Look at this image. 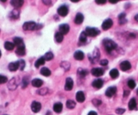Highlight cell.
<instances>
[{
    "label": "cell",
    "mask_w": 138,
    "mask_h": 115,
    "mask_svg": "<svg viewBox=\"0 0 138 115\" xmlns=\"http://www.w3.org/2000/svg\"><path fill=\"white\" fill-rule=\"evenodd\" d=\"M68 12H69V9L68 7L65 5H61L57 9V14L62 17L66 16L68 14Z\"/></svg>",
    "instance_id": "cell-4"
},
{
    "label": "cell",
    "mask_w": 138,
    "mask_h": 115,
    "mask_svg": "<svg viewBox=\"0 0 138 115\" xmlns=\"http://www.w3.org/2000/svg\"><path fill=\"white\" fill-rule=\"evenodd\" d=\"M4 47L6 50H8V51H11V50H13L15 47V45L14 43L10 41H6L5 42L4 44Z\"/></svg>",
    "instance_id": "cell-29"
},
{
    "label": "cell",
    "mask_w": 138,
    "mask_h": 115,
    "mask_svg": "<svg viewBox=\"0 0 138 115\" xmlns=\"http://www.w3.org/2000/svg\"><path fill=\"white\" fill-rule=\"evenodd\" d=\"M19 69V62L16 61V62H10L8 65V69L12 72L16 71L18 69Z\"/></svg>",
    "instance_id": "cell-15"
},
{
    "label": "cell",
    "mask_w": 138,
    "mask_h": 115,
    "mask_svg": "<svg viewBox=\"0 0 138 115\" xmlns=\"http://www.w3.org/2000/svg\"><path fill=\"white\" fill-rule=\"evenodd\" d=\"M125 17H126L125 13H121L119 15L118 18L119 20V23L121 25H124V24L127 22V20L125 19Z\"/></svg>",
    "instance_id": "cell-32"
},
{
    "label": "cell",
    "mask_w": 138,
    "mask_h": 115,
    "mask_svg": "<svg viewBox=\"0 0 138 115\" xmlns=\"http://www.w3.org/2000/svg\"><path fill=\"white\" fill-rule=\"evenodd\" d=\"M55 39L56 42L57 43H61L63 40V35L60 32H57L56 33L55 35Z\"/></svg>",
    "instance_id": "cell-30"
},
{
    "label": "cell",
    "mask_w": 138,
    "mask_h": 115,
    "mask_svg": "<svg viewBox=\"0 0 138 115\" xmlns=\"http://www.w3.org/2000/svg\"><path fill=\"white\" fill-rule=\"evenodd\" d=\"M71 2H79V0H71Z\"/></svg>",
    "instance_id": "cell-51"
},
{
    "label": "cell",
    "mask_w": 138,
    "mask_h": 115,
    "mask_svg": "<svg viewBox=\"0 0 138 115\" xmlns=\"http://www.w3.org/2000/svg\"><path fill=\"white\" fill-rule=\"evenodd\" d=\"M137 94L138 95V89H137Z\"/></svg>",
    "instance_id": "cell-53"
},
{
    "label": "cell",
    "mask_w": 138,
    "mask_h": 115,
    "mask_svg": "<svg viewBox=\"0 0 138 115\" xmlns=\"http://www.w3.org/2000/svg\"><path fill=\"white\" fill-rule=\"evenodd\" d=\"M53 58H54V55H53V53L51 52H47L44 56V60H47V61H50V60H52Z\"/></svg>",
    "instance_id": "cell-35"
},
{
    "label": "cell",
    "mask_w": 138,
    "mask_h": 115,
    "mask_svg": "<svg viewBox=\"0 0 138 115\" xmlns=\"http://www.w3.org/2000/svg\"><path fill=\"white\" fill-rule=\"evenodd\" d=\"M36 27H37V24L35 23V22H26L24 23L22 28L24 31H33L36 30Z\"/></svg>",
    "instance_id": "cell-3"
},
{
    "label": "cell",
    "mask_w": 138,
    "mask_h": 115,
    "mask_svg": "<svg viewBox=\"0 0 138 115\" xmlns=\"http://www.w3.org/2000/svg\"><path fill=\"white\" fill-rule=\"evenodd\" d=\"M43 84V81L40 78H35L32 81V85L35 87H41Z\"/></svg>",
    "instance_id": "cell-23"
},
{
    "label": "cell",
    "mask_w": 138,
    "mask_h": 115,
    "mask_svg": "<svg viewBox=\"0 0 138 115\" xmlns=\"http://www.w3.org/2000/svg\"><path fill=\"white\" fill-rule=\"evenodd\" d=\"M74 58L77 60H82L84 58V52H82L80 50H77L74 53Z\"/></svg>",
    "instance_id": "cell-21"
},
{
    "label": "cell",
    "mask_w": 138,
    "mask_h": 115,
    "mask_svg": "<svg viewBox=\"0 0 138 115\" xmlns=\"http://www.w3.org/2000/svg\"><path fill=\"white\" fill-rule=\"evenodd\" d=\"M19 62V69L20 70H23L24 69L25 66H26V63L24 60H18Z\"/></svg>",
    "instance_id": "cell-39"
},
{
    "label": "cell",
    "mask_w": 138,
    "mask_h": 115,
    "mask_svg": "<svg viewBox=\"0 0 138 115\" xmlns=\"http://www.w3.org/2000/svg\"><path fill=\"white\" fill-rule=\"evenodd\" d=\"M92 103L96 106H100L101 104H102V101L100 100H98V99H94L92 100Z\"/></svg>",
    "instance_id": "cell-42"
},
{
    "label": "cell",
    "mask_w": 138,
    "mask_h": 115,
    "mask_svg": "<svg viewBox=\"0 0 138 115\" xmlns=\"http://www.w3.org/2000/svg\"><path fill=\"white\" fill-rule=\"evenodd\" d=\"M137 106V102H136V100H135L134 98H132L130 100L128 104V107L129 109L130 110H133L136 108Z\"/></svg>",
    "instance_id": "cell-25"
},
{
    "label": "cell",
    "mask_w": 138,
    "mask_h": 115,
    "mask_svg": "<svg viewBox=\"0 0 138 115\" xmlns=\"http://www.w3.org/2000/svg\"><path fill=\"white\" fill-rule=\"evenodd\" d=\"M130 93V92L128 90H125L124 91V93H123V96L124 97H127L129 95Z\"/></svg>",
    "instance_id": "cell-47"
},
{
    "label": "cell",
    "mask_w": 138,
    "mask_h": 115,
    "mask_svg": "<svg viewBox=\"0 0 138 115\" xmlns=\"http://www.w3.org/2000/svg\"><path fill=\"white\" fill-rule=\"evenodd\" d=\"M8 77L4 76V75H0V84H3L5 83L8 82Z\"/></svg>",
    "instance_id": "cell-40"
},
{
    "label": "cell",
    "mask_w": 138,
    "mask_h": 115,
    "mask_svg": "<svg viewBox=\"0 0 138 115\" xmlns=\"http://www.w3.org/2000/svg\"><path fill=\"white\" fill-rule=\"evenodd\" d=\"M19 16H20V12L17 9H14V10H12L9 14V18L11 19H14V20L19 19Z\"/></svg>",
    "instance_id": "cell-19"
},
{
    "label": "cell",
    "mask_w": 138,
    "mask_h": 115,
    "mask_svg": "<svg viewBox=\"0 0 138 115\" xmlns=\"http://www.w3.org/2000/svg\"><path fill=\"white\" fill-rule=\"evenodd\" d=\"M8 87L9 89L11 91L15 90V89L17 88V87H18V83H17V80L16 77L12 78V79L9 81Z\"/></svg>",
    "instance_id": "cell-9"
},
{
    "label": "cell",
    "mask_w": 138,
    "mask_h": 115,
    "mask_svg": "<svg viewBox=\"0 0 138 115\" xmlns=\"http://www.w3.org/2000/svg\"><path fill=\"white\" fill-rule=\"evenodd\" d=\"M91 73L94 77H100L104 75V71L103 69H100V68H94L91 70Z\"/></svg>",
    "instance_id": "cell-12"
},
{
    "label": "cell",
    "mask_w": 138,
    "mask_h": 115,
    "mask_svg": "<svg viewBox=\"0 0 138 115\" xmlns=\"http://www.w3.org/2000/svg\"><path fill=\"white\" fill-rule=\"evenodd\" d=\"M100 65H101V66H105L108 65V64H109V61H108L107 60H106V59H104V60H100Z\"/></svg>",
    "instance_id": "cell-44"
},
{
    "label": "cell",
    "mask_w": 138,
    "mask_h": 115,
    "mask_svg": "<svg viewBox=\"0 0 138 115\" xmlns=\"http://www.w3.org/2000/svg\"><path fill=\"white\" fill-rule=\"evenodd\" d=\"M116 92H117V87L115 86H112L107 88L105 92V95L108 98H112L116 93Z\"/></svg>",
    "instance_id": "cell-7"
},
{
    "label": "cell",
    "mask_w": 138,
    "mask_h": 115,
    "mask_svg": "<svg viewBox=\"0 0 138 115\" xmlns=\"http://www.w3.org/2000/svg\"><path fill=\"white\" fill-rule=\"evenodd\" d=\"M135 20H136L137 22H138V14H137V15L135 16Z\"/></svg>",
    "instance_id": "cell-50"
},
{
    "label": "cell",
    "mask_w": 138,
    "mask_h": 115,
    "mask_svg": "<svg viewBox=\"0 0 138 115\" xmlns=\"http://www.w3.org/2000/svg\"><path fill=\"white\" fill-rule=\"evenodd\" d=\"M102 44H103V45L104 47V48H105L106 51L108 53H110L112 51L115 50L117 47V44L114 41L110 39H104Z\"/></svg>",
    "instance_id": "cell-1"
},
{
    "label": "cell",
    "mask_w": 138,
    "mask_h": 115,
    "mask_svg": "<svg viewBox=\"0 0 138 115\" xmlns=\"http://www.w3.org/2000/svg\"><path fill=\"white\" fill-rule=\"evenodd\" d=\"M10 3L12 6L14 7L15 8H19L23 5L24 1L22 0H13V1L10 2Z\"/></svg>",
    "instance_id": "cell-20"
},
{
    "label": "cell",
    "mask_w": 138,
    "mask_h": 115,
    "mask_svg": "<svg viewBox=\"0 0 138 115\" xmlns=\"http://www.w3.org/2000/svg\"><path fill=\"white\" fill-rule=\"evenodd\" d=\"M110 74V76L112 78L115 79V78H118L119 76V70L116 69H112L109 72Z\"/></svg>",
    "instance_id": "cell-28"
},
{
    "label": "cell",
    "mask_w": 138,
    "mask_h": 115,
    "mask_svg": "<svg viewBox=\"0 0 138 115\" xmlns=\"http://www.w3.org/2000/svg\"><path fill=\"white\" fill-rule=\"evenodd\" d=\"M13 41H14V44L15 46H16L17 47H20V46H22V45H24V41H23V39H22V38H20V37H14V38L13 39Z\"/></svg>",
    "instance_id": "cell-22"
},
{
    "label": "cell",
    "mask_w": 138,
    "mask_h": 115,
    "mask_svg": "<svg viewBox=\"0 0 138 115\" xmlns=\"http://www.w3.org/2000/svg\"><path fill=\"white\" fill-rule=\"evenodd\" d=\"M87 34L86 33L85 31H83L82 33L80 34V35L79 41L81 42V43H85V42L87 41Z\"/></svg>",
    "instance_id": "cell-33"
},
{
    "label": "cell",
    "mask_w": 138,
    "mask_h": 115,
    "mask_svg": "<svg viewBox=\"0 0 138 115\" xmlns=\"http://www.w3.org/2000/svg\"><path fill=\"white\" fill-rule=\"evenodd\" d=\"M59 32H60L63 35H66L69 31V26L68 24H61L59 27Z\"/></svg>",
    "instance_id": "cell-11"
},
{
    "label": "cell",
    "mask_w": 138,
    "mask_h": 115,
    "mask_svg": "<svg viewBox=\"0 0 138 115\" xmlns=\"http://www.w3.org/2000/svg\"><path fill=\"white\" fill-rule=\"evenodd\" d=\"M127 85H128V87H129L130 89H134L136 86V84H135V82L133 80V79H130L127 81Z\"/></svg>",
    "instance_id": "cell-38"
},
{
    "label": "cell",
    "mask_w": 138,
    "mask_h": 115,
    "mask_svg": "<svg viewBox=\"0 0 138 115\" xmlns=\"http://www.w3.org/2000/svg\"><path fill=\"white\" fill-rule=\"evenodd\" d=\"M77 74L79 75L80 77H84L88 75V70L83 69H79L78 71H77Z\"/></svg>",
    "instance_id": "cell-36"
},
{
    "label": "cell",
    "mask_w": 138,
    "mask_h": 115,
    "mask_svg": "<svg viewBox=\"0 0 138 115\" xmlns=\"http://www.w3.org/2000/svg\"><path fill=\"white\" fill-rule=\"evenodd\" d=\"M63 110V104L61 102L55 103L53 106V110L56 113H60Z\"/></svg>",
    "instance_id": "cell-24"
},
{
    "label": "cell",
    "mask_w": 138,
    "mask_h": 115,
    "mask_svg": "<svg viewBox=\"0 0 138 115\" xmlns=\"http://www.w3.org/2000/svg\"><path fill=\"white\" fill-rule=\"evenodd\" d=\"M43 3H44L45 5H51V3H52V2L51 1H43Z\"/></svg>",
    "instance_id": "cell-46"
},
{
    "label": "cell",
    "mask_w": 138,
    "mask_h": 115,
    "mask_svg": "<svg viewBox=\"0 0 138 115\" xmlns=\"http://www.w3.org/2000/svg\"><path fill=\"white\" fill-rule=\"evenodd\" d=\"M99 58H100V52L98 48H95L93 52V54L92 56H91V57H90V60L91 62L93 64H94V62H97Z\"/></svg>",
    "instance_id": "cell-5"
},
{
    "label": "cell",
    "mask_w": 138,
    "mask_h": 115,
    "mask_svg": "<svg viewBox=\"0 0 138 115\" xmlns=\"http://www.w3.org/2000/svg\"><path fill=\"white\" fill-rule=\"evenodd\" d=\"M104 82L102 79H100V78H98V79H96L94 80V81L92 82V86L93 87L96 89H100L102 88V86H103Z\"/></svg>",
    "instance_id": "cell-14"
},
{
    "label": "cell",
    "mask_w": 138,
    "mask_h": 115,
    "mask_svg": "<svg viewBox=\"0 0 138 115\" xmlns=\"http://www.w3.org/2000/svg\"><path fill=\"white\" fill-rule=\"evenodd\" d=\"M88 115H98V114L95 111H90V112L88 114Z\"/></svg>",
    "instance_id": "cell-48"
},
{
    "label": "cell",
    "mask_w": 138,
    "mask_h": 115,
    "mask_svg": "<svg viewBox=\"0 0 138 115\" xmlns=\"http://www.w3.org/2000/svg\"><path fill=\"white\" fill-rule=\"evenodd\" d=\"M41 104L38 102L34 101L31 104V110L33 112L37 113L41 110Z\"/></svg>",
    "instance_id": "cell-8"
},
{
    "label": "cell",
    "mask_w": 138,
    "mask_h": 115,
    "mask_svg": "<svg viewBox=\"0 0 138 115\" xmlns=\"http://www.w3.org/2000/svg\"><path fill=\"white\" fill-rule=\"evenodd\" d=\"M47 92H48L47 89L43 88V89H40V90H38V92H37V93H38V94H40V95H45V94H47Z\"/></svg>",
    "instance_id": "cell-41"
},
{
    "label": "cell",
    "mask_w": 138,
    "mask_h": 115,
    "mask_svg": "<svg viewBox=\"0 0 138 115\" xmlns=\"http://www.w3.org/2000/svg\"><path fill=\"white\" fill-rule=\"evenodd\" d=\"M41 74L44 77H49L50 75L51 74V72L49 69L48 68H46V67H43L41 69V71H40Z\"/></svg>",
    "instance_id": "cell-27"
},
{
    "label": "cell",
    "mask_w": 138,
    "mask_h": 115,
    "mask_svg": "<svg viewBox=\"0 0 138 115\" xmlns=\"http://www.w3.org/2000/svg\"><path fill=\"white\" fill-rule=\"evenodd\" d=\"M118 2H119V0H109V2L111 3H113V4L117 3Z\"/></svg>",
    "instance_id": "cell-49"
},
{
    "label": "cell",
    "mask_w": 138,
    "mask_h": 115,
    "mask_svg": "<svg viewBox=\"0 0 138 115\" xmlns=\"http://www.w3.org/2000/svg\"><path fill=\"white\" fill-rule=\"evenodd\" d=\"M61 66L65 70L68 71V70H69L70 69V63L69 62H68V61H63V62H61Z\"/></svg>",
    "instance_id": "cell-34"
},
{
    "label": "cell",
    "mask_w": 138,
    "mask_h": 115,
    "mask_svg": "<svg viewBox=\"0 0 138 115\" xmlns=\"http://www.w3.org/2000/svg\"><path fill=\"white\" fill-rule=\"evenodd\" d=\"M86 33L87 34L88 36L89 37H96L100 34V31L99 29L94 27H87L85 30Z\"/></svg>",
    "instance_id": "cell-2"
},
{
    "label": "cell",
    "mask_w": 138,
    "mask_h": 115,
    "mask_svg": "<svg viewBox=\"0 0 138 115\" xmlns=\"http://www.w3.org/2000/svg\"><path fill=\"white\" fill-rule=\"evenodd\" d=\"M16 53L19 56H23L26 54V48H25V45H22V46L18 47L16 50Z\"/></svg>",
    "instance_id": "cell-17"
},
{
    "label": "cell",
    "mask_w": 138,
    "mask_h": 115,
    "mask_svg": "<svg viewBox=\"0 0 138 115\" xmlns=\"http://www.w3.org/2000/svg\"><path fill=\"white\" fill-rule=\"evenodd\" d=\"M76 100L77 102H80V103H82L85 101V95H84V93L82 91H80V92H77L76 93Z\"/></svg>",
    "instance_id": "cell-16"
},
{
    "label": "cell",
    "mask_w": 138,
    "mask_h": 115,
    "mask_svg": "<svg viewBox=\"0 0 138 115\" xmlns=\"http://www.w3.org/2000/svg\"><path fill=\"white\" fill-rule=\"evenodd\" d=\"M131 68H132V64L129 61H127V60L122 62L120 64V69L123 71H127V70H129Z\"/></svg>",
    "instance_id": "cell-13"
},
{
    "label": "cell",
    "mask_w": 138,
    "mask_h": 115,
    "mask_svg": "<svg viewBox=\"0 0 138 115\" xmlns=\"http://www.w3.org/2000/svg\"><path fill=\"white\" fill-rule=\"evenodd\" d=\"M44 63H45V60H44V56L41 57L40 58H38V60H36V62H35V66L38 69V68H39V67L41 66L44 65Z\"/></svg>",
    "instance_id": "cell-26"
},
{
    "label": "cell",
    "mask_w": 138,
    "mask_h": 115,
    "mask_svg": "<svg viewBox=\"0 0 138 115\" xmlns=\"http://www.w3.org/2000/svg\"><path fill=\"white\" fill-rule=\"evenodd\" d=\"M113 25V22L110 19H106L102 24V28L104 31H107L109 28H111V27Z\"/></svg>",
    "instance_id": "cell-6"
},
{
    "label": "cell",
    "mask_w": 138,
    "mask_h": 115,
    "mask_svg": "<svg viewBox=\"0 0 138 115\" xmlns=\"http://www.w3.org/2000/svg\"><path fill=\"white\" fill-rule=\"evenodd\" d=\"M84 19V15H83L82 13H77L76 14V17H75V19H74V22L76 24V25H80L83 22Z\"/></svg>",
    "instance_id": "cell-18"
},
{
    "label": "cell",
    "mask_w": 138,
    "mask_h": 115,
    "mask_svg": "<svg viewBox=\"0 0 138 115\" xmlns=\"http://www.w3.org/2000/svg\"><path fill=\"white\" fill-rule=\"evenodd\" d=\"M5 115H6V114H5Z\"/></svg>",
    "instance_id": "cell-54"
},
{
    "label": "cell",
    "mask_w": 138,
    "mask_h": 115,
    "mask_svg": "<svg viewBox=\"0 0 138 115\" xmlns=\"http://www.w3.org/2000/svg\"><path fill=\"white\" fill-rule=\"evenodd\" d=\"M76 102H74V100H68L67 102H66V106L69 109H74L76 107Z\"/></svg>",
    "instance_id": "cell-31"
},
{
    "label": "cell",
    "mask_w": 138,
    "mask_h": 115,
    "mask_svg": "<svg viewBox=\"0 0 138 115\" xmlns=\"http://www.w3.org/2000/svg\"><path fill=\"white\" fill-rule=\"evenodd\" d=\"M95 2L97 4H104L107 2V1L106 0H96Z\"/></svg>",
    "instance_id": "cell-45"
},
{
    "label": "cell",
    "mask_w": 138,
    "mask_h": 115,
    "mask_svg": "<svg viewBox=\"0 0 138 115\" xmlns=\"http://www.w3.org/2000/svg\"><path fill=\"white\" fill-rule=\"evenodd\" d=\"M28 83H29V79L27 77H24L22 79V87L23 89L26 88V87L28 86Z\"/></svg>",
    "instance_id": "cell-37"
},
{
    "label": "cell",
    "mask_w": 138,
    "mask_h": 115,
    "mask_svg": "<svg viewBox=\"0 0 138 115\" xmlns=\"http://www.w3.org/2000/svg\"><path fill=\"white\" fill-rule=\"evenodd\" d=\"M115 112H116V113L117 114H123V113H125V109L124 108H117L116 109V110H115Z\"/></svg>",
    "instance_id": "cell-43"
},
{
    "label": "cell",
    "mask_w": 138,
    "mask_h": 115,
    "mask_svg": "<svg viewBox=\"0 0 138 115\" xmlns=\"http://www.w3.org/2000/svg\"><path fill=\"white\" fill-rule=\"evenodd\" d=\"M74 87V81L71 78L68 77L66 78L65 85V89L66 91H71Z\"/></svg>",
    "instance_id": "cell-10"
},
{
    "label": "cell",
    "mask_w": 138,
    "mask_h": 115,
    "mask_svg": "<svg viewBox=\"0 0 138 115\" xmlns=\"http://www.w3.org/2000/svg\"><path fill=\"white\" fill-rule=\"evenodd\" d=\"M2 56V52H1V50H0V58Z\"/></svg>",
    "instance_id": "cell-52"
}]
</instances>
